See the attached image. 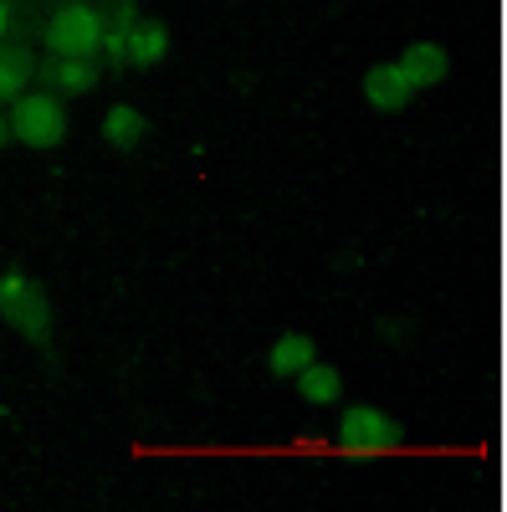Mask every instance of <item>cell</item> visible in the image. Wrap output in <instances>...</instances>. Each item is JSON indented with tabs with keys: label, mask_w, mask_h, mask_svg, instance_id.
<instances>
[{
	"label": "cell",
	"mask_w": 507,
	"mask_h": 512,
	"mask_svg": "<svg viewBox=\"0 0 507 512\" xmlns=\"http://www.w3.org/2000/svg\"><path fill=\"white\" fill-rule=\"evenodd\" d=\"M108 26H113L108 11L93 6V0H62V6H52L47 26H41V47L52 57H98Z\"/></svg>",
	"instance_id": "6da1fadb"
},
{
	"label": "cell",
	"mask_w": 507,
	"mask_h": 512,
	"mask_svg": "<svg viewBox=\"0 0 507 512\" xmlns=\"http://www.w3.org/2000/svg\"><path fill=\"white\" fill-rule=\"evenodd\" d=\"M169 52H175V36H169V26L159 21H134V26H108L103 36V57L113 67H139V72H154L169 62Z\"/></svg>",
	"instance_id": "7a4b0ae2"
},
{
	"label": "cell",
	"mask_w": 507,
	"mask_h": 512,
	"mask_svg": "<svg viewBox=\"0 0 507 512\" xmlns=\"http://www.w3.org/2000/svg\"><path fill=\"white\" fill-rule=\"evenodd\" d=\"M6 128H11L16 144L47 149V144H57V139L67 134V108H62V98H57L52 88H26V93L16 98Z\"/></svg>",
	"instance_id": "3957f363"
},
{
	"label": "cell",
	"mask_w": 507,
	"mask_h": 512,
	"mask_svg": "<svg viewBox=\"0 0 507 512\" xmlns=\"http://www.w3.org/2000/svg\"><path fill=\"white\" fill-rule=\"evenodd\" d=\"M0 318H6L21 338H31V344L52 338V328H57L47 292L31 287V282H6V287H0Z\"/></svg>",
	"instance_id": "277c9868"
},
{
	"label": "cell",
	"mask_w": 507,
	"mask_h": 512,
	"mask_svg": "<svg viewBox=\"0 0 507 512\" xmlns=\"http://www.w3.org/2000/svg\"><path fill=\"white\" fill-rule=\"evenodd\" d=\"M395 62H400V72L410 77L415 93L436 88V82H446V72H451V57L441 52V41H410V47H405Z\"/></svg>",
	"instance_id": "5b68a950"
},
{
	"label": "cell",
	"mask_w": 507,
	"mask_h": 512,
	"mask_svg": "<svg viewBox=\"0 0 507 512\" xmlns=\"http://www.w3.org/2000/svg\"><path fill=\"white\" fill-rule=\"evenodd\" d=\"M410 98H415V88H410V77L400 72V62H379L364 77V103L379 108V113H400Z\"/></svg>",
	"instance_id": "8992f818"
},
{
	"label": "cell",
	"mask_w": 507,
	"mask_h": 512,
	"mask_svg": "<svg viewBox=\"0 0 507 512\" xmlns=\"http://www.w3.org/2000/svg\"><path fill=\"white\" fill-rule=\"evenodd\" d=\"M103 82V67H98V57H52L47 62V88L62 98V93H93Z\"/></svg>",
	"instance_id": "52a82bcc"
},
{
	"label": "cell",
	"mask_w": 507,
	"mask_h": 512,
	"mask_svg": "<svg viewBox=\"0 0 507 512\" xmlns=\"http://www.w3.org/2000/svg\"><path fill=\"white\" fill-rule=\"evenodd\" d=\"M298 395H303L308 410H333L338 400H344V374H338L333 364H323V359H313L298 374Z\"/></svg>",
	"instance_id": "ba28073f"
},
{
	"label": "cell",
	"mask_w": 507,
	"mask_h": 512,
	"mask_svg": "<svg viewBox=\"0 0 507 512\" xmlns=\"http://www.w3.org/2000/svg\"><path fill=\"white\" fill-rule=\"evenodd\" d=\"M313 359H318V349H313L308 333H277L272 344H267V364H272V374H282V379H298Z\"/></svg>",
	"instance_id": "9c48e42d"
},
{
	"label": "cell",
	"mask_w": 507,
	"mask_h": 512,
	"mask_svg": "<svg viewBox=\"0 0 507 512\" xmlns=\"http://www.w3.org/2000/svg\"><path fill=\"white\" fill-rule=\"evenodd\" d=\"M144 139V113H139V103H113L108 113H103V144L108 149H134Z\"/></svg>",
	"instance_id": "30bf717a"
},
{
	"label": "cell",
	"mask_w": 507,
	"mask_h": 512,
	"mask_svg": "<svg viewBox=\"0 0 507 512\" xmlns=\"http://www.w3.org/2000/svg\"><path fill=\"white\" fill-rule=\"evenodd\" d=\"M31 88V57L21 47H0V103H16Z\"/></svg>",
	"instance_id": "8fae6325"
},
{
	"label": "cell",
	"mask_w": 507,
	"mask_h": 512,
	"mask_svg": "<svg viewBox=\"0 0 507 512\" xmlns=\"http://www.w3.org/2000/svg\"><path fill=\"white\" fill-rule=\"evenodd\" d=\"M16 31H21V6L0 0V47H16Z\"/></svg>",
	"instance_id": "7c38bea8"
},
{
	"label": "cell",
	"mask_w": 507,
	"mask_h": 512,
	"mask_svg": "<svg viewBox=\"0 0 507 512\" xmlns=\"http://www.w3.org/2000/svg\"><path fill=\"white\" fill-rule=\"evenodd\" d=\"M103 11H108L113 26H134V21H144V6H139V0H113V6H103Z\"/></svg>",
	"instance_id": "4fadbf2b"
},
{
	"label": "cell",
	"mask_w": 507,
	"mask_h": 512,
	"mask_svg": "<svg viewBox=\"0 0 507 512\" xmlns=\"http://www.w3.org/2000/svg\"><path fill=\"white\" fill-rule=\"evenodd\" d=\"M11 139V128H6V113H0V144H6Z\"/></svg>",
	"instance_id": "5bb4252c"
},
{
	"label": "cell",
	"mask_w": 507,
	"mask_h": 512,
	"mask_svg": "<svg viewBox=\"0 0 507 512\" xmlns=\"http://www.w3.org/2000/svg\"><path fill=\"white\" fill-rule=\"evenodd\" d=\"M52 6H62V0H52Z\"/></svg>",
	"instance_id": "9a60e30c"
}]
</instances>
